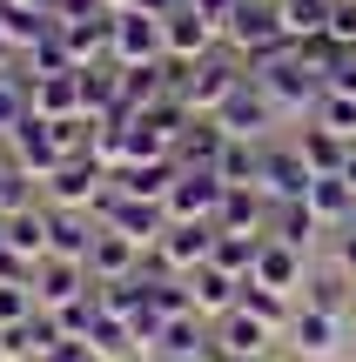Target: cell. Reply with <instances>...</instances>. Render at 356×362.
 <instances>
[{"instance_id":"6da1fadb","label":"cell","mask_w":356,"mask_h":362,"mask_svg":"<svg viewBox=\"0 0 356 362\" xmlns=\"http://www.w3.org/2000/svg\"><path fill=\"white\" fill-rule=\"evenodd\" d=\"M168 47V13H148V7H121L115 13V61L121 67H148L155 54Z\"/></svg>"},{"instance_id":"7a4b0ae2","label":"cell","mask_w":356,"mask_h":362,"mask_svg":"<svg viewBox=\"0 0 356 362\" xmlns=\"http://www.w3.org/2000/svg\"><path fill=\"white\" fill-rule=\"evenodd\" d=\"M229 202V181L215 175V168H182L175 175V188H168V221H209L215 208Z\"/></svg>"},{"instance_id":"3957f363","label":"cell","mask_w":356,"mask_h":362,"mask_svg":"<svg viewBox=\"0 0 356 362\" xmlns=\"http://www.w3.org/2000/svg\"><path fill=\"white\" fill-rule=\"evenodd\" d=\"M155 255L168 262V269H202V262L215 255V221H168Z\"/></svg>"},{"instance_id":"277c9868","label":"cell","mask_w":356,"mask_h":362,"mask_svg":"<svg viewBox=\"0 0 356 362\" xmlns=\"http://www.w3.org/2000/svg\"><path fill=\"white\" fill-rule=\"evenodd\" d=\"M7 141H13V155H21V175H27V168L54 175V168H61V155H67V148H61V128H54V121H40V115H27Z\"/></svg>"},{"instance_id":"5b68a950","label":"cell","mask_w":356,"mask_h":362,"mask_svg":"<svg viewBox=\"0 0 356 362\" xmlns=\"http://www.w3.org/2000/svg\"><path fill=\"white\" fill-rule=\"evenodd\" d=\"M309 74H316L309 61H296V54H276V61H263V74H255V81H263V94L282 107V115H289V107H303V101H309V88H316Z\"/></svg>"},{"instance_id":"8992f818","label":"cell","mask_w":356,"mask_h":362,"mask_svg":"<svg viewBox=\"0 0 356 362\" xmlns=\"http://www.w3.org/2000/svg\"><path fill=\"white\" fill-rule=\"evenodd\" d=\"M269 115H282V107L269 101L263 81L249 74V88H236V94H229V107H222V134H229V141H242V134H263Z\"/></svg>"},{"instance_id":"52a82bcc","label":"cell","mask_w":356,"mask_h":362,"mask_svg":"<svg viewBox=\"0 0 356 362\" xmlns=\"http://www.w3.org/2000/svg\"><path fill=\"white\" fill-rule=\"evenodd\" d=\"M236 288H242V275H229V269H215V262H202V269H188V302L195 309H209V315H229L236 309Z\"/></svg>"},{"instance_id":"ba28073f","label":"cell","mask_w":356,"mask_h":362,"mask_svg":"<svg viewBox=\"0 0 356 362\" xmlns=\"http://www.w3.org/2000/svg\"><path fill=\"white\" fill-rule=\"evenodd\" d=\"M249 282H263V288H276V296H289V288L303 282V248L263 242V255H255V275H249Z\"/></svg>"},{"instance_id":"9c48e42d","label":"cell","mask_w":356,"mask_h":362,"mask_svg":"<svg viewBox=\"0 0 356 362\" xmlns=\"http://www.w3.org/2000/svg\"><path fill=\"white\" fill-rule=\"evenodd\" d=\"M34 115L40 121L47 115H61V121L88 115V107H81V74H34Z\"/></svg>"},{"instance_id":"30bf717a","label":"cell","mask_w":356,"mask_h":362,"mask_svg":"<svg viewBox=\"0 0 356 362\" xmlns=\"http://www.w3.org/2000/svg\"><path fill=\"white\" fill-rule=\"evenodd\" d=\"M330 13H336V0H282L276 21H282V34H289V47H296V40H323L330 34Z\"/></svg>"},{"instance_id":"8fae6325","label":"cell","mask_w":356,"mask_h":362,"mask_svg":"<svg viewBox=\"0 0 356 362\" xmlns=\"http://www.w3.org/2000/svg\"><path fill=\"white\" fill-rule=\"evenodd\" d=\"M255 175H263V181H269V194H282V202H303V194H309V181H316V168H309L296 148H289V155H269Z\"/></svg>"},{"instance_id":"7c38bea8","label":"cell","mask_w":356,"mask_h":362,"mask_svg":"<svg viewBox=\"0 0 356 362\" xmlns=\"http://www.w3.org/2000/svg\"><path fill=\"white\" fill-rule=\"evenodd\" d=\"M236 88H242V67L236 61H209L202 81H188V115H195V107H229Z\"/></svg>"},{"instance_id":"4fadbf2b","label":"cell","mask_w":356,"mask_h":362,"mask_svg":"<svg viewBox=\"0 0 356 362\" xmlns=\"http://www.w3.org/2000/svg\"><path fill=\"white\" fill-rule=\"evenodd\" d=\"M101 161H61V168H54V202H61V208H74V202H94V194H101Z\"/></svg>"},{"instance_id":"5bb4252c","label":"cell","mask_w":356,"mask_h":362,"mask_svg":"<svg viewBox=\"0 0 356 362\" xmlns=\"http://www.w3.org/2000/svg\"><path fill=\"white\" fill-rule=\"evenodd\" d=\"M263 349H269V322L236 302V309L222 315V356H263Z\"/></svg>"},{"instance_id":"9a60e30c","label":"cell","mask_w":356,"mask_h":362,"mask_svg":"<svg viewBox=\"0 0 356 362\" xmlns=\"http://www.w3.org/2000/svg\"><path fill=\"white\" fill-rule=\"evenodd\" d=\"M81 282H88V262H67V255L40 262V302H47V309H61V302H81Z\"/></svg>"},{"instance_id":"2e32d148","label":"cell","mask_w":356,"mask_h":362,"mask_svg":"<svg viewBox=\"0 0 356 362\" xmlns=\"http://www.w3.org/2000/svg\"><path fill=\"white\" fill-rule=\"evenodd\" d=\"M128 269H134V242H128V235H115V228H101V235H94V248H88V275L128 282Z\"/></svg>"},{"instance_id":"e0dca14e","label":"cell","mask_w":356,"mask_h":362,"mask_svg":"<svg viewBox=\"0 0 356 362\" xmlns=\"http://www.w3.org/2000/svg\"><path fill=\"white\" fill-rule=\"evenodd\" d=\"M0 242H7L21 262H47V255H54V248H47V221H40V215H27V208L0 221Z\"/></svg>"},{"instance_id":"ac0fdd59","label":"cell","mask_w":356,"mask_h":362,"mask_svg":"<svg viewBox=\"0 0 356 362\" xmlns=\"http://www.w3.org/2000/svg\"><path fill=\"white\" fill-rule=\"evenodd\" d=\"M209 34H215V21H202L195 7H175L168 13V54H175V61H195V54L209 47Z\"/></svg>"},{"instance_id":"d6986e66","label":"cell","mask_w":356,"mask_h":362,"mask_svg":"<svg viewBox=\"0 0 356 362\" xmlns=\"http://www.w3.org/2000/svg\"><path fill=\"white\" fill-rule=\"evenodd\" d=\"M303 202H309V215H316V221H350L356 194H350V181H343V175H316Z\"/></svg>"},{"instance_id":"ffe728a7","label":"cell","mask_w":356,"mask_h":362,"mask_svg":"<svg viewBox=\"0 0 356 362\" xmlns=\"http://www.w3.org/2000/svg\"><path fill=\"white\" fill-rule=\"evenodd\" d=\"M296 155H303V161H309L316 175H343L350 148H343V134H330V128H309L303 141H296Z\"/></svg>"},{"instance_id":"44dd1931","label":"cell","mask_w":356,"mask_h":362,"mask_svg":"<svg viewBox=\"0 0 356 362\" xmlns=\"http://www.w3.org/2000/svg\"><path fill=\"white\" fill-rule=\"evenodd\" d=\"M336 322H343V315L303 309V315L289 322V336H296V349H303V356H330V349H336Z\"/></svg>"},{"instance_id":"7402d4cb","label":"cell","mask_w":356,"mask_h":362,"mask_svg":"<svg viewBox=\"0 0 356 362\" xmlns=\"http://www.w3.org/2000/svg\"><path fill=\"white\" fill-rule=\"evenodd\" d=\"M47 248H54V255H67V262H88L94 228H88L81 215H54V221H47Z\"/></svg>"},{"instance_id":"603a6c76","label":"cell","mask_w":356,"mask_h":362,"mask_svg":"<svg viewBox=\"0 0 356 362\" xmlns=\"http://www.w3.org/2000/svg\"><path fill=\"white\" fill-rule=\"evenodd\" d=\"M316 296H309V309H323V315H350L356 309V288H350V269H323L316 282Z\"/></svg>"},{"instance_id":"cb8c5ba5","label":"cell","mask_w":356,"mask_h":362,"mask_svg":"<svg viewBox=\"0 0 356 362\" xmlns=\"http://www.w3.org/2000/svg\"><path fill=\"white\" fill-rule=\"evenodd\" d=\"M316 228H323V221L309 215V202H282V215H276V242L309 248V242H316Z\"/></svg>"},{"instance_id":"d4e9b609","label":"cell","mask_w":356,"mask_h":362,"mask_svg":"<svg viewBox=\"0 0 356 362\" xmlns=\"http://www.w3.org/2000/svg\"><path fill=\"white\" fill-rule=\"evenodd\" d=\"M242 288H249V296H242V309H249V315H263L269 329L296 322V315H289V296H276V288H263V282H242Z\"/></svg>"},{"instance_id":"484cf974","label":"cell","mask_w":356,"mask_h":362,"mask_svg":"<svg viewBox=\"0 0 356 362\" xmlns=\"http://www.w3.org/2000/svg\"><path fill=\"white\" fill-rule=\"evenodd\" d=\"M161 349H168L175 362H182V356H202V329H195V315H175V322L161 329Z\"/></svg>"},{"instance_id":"4316f807","label":"cell","mask_w":356,"mask_h":362,"mask_svg":"<svg viewBox=\"0 0 356 362\" xmlns=\"http://www.w3.org/2000/svg\"><path fill=\"white\" fill-rule=\"evenodd\" d=\"M27 115H34V94H21V88H13L7 74H0V134H13V128H21Z\"/></svg>"},{"instance_id":"83f0119b","label":"cell","mask_w":356,"mask_h":362,"mask_svg":"<svg viewBox=\"0 0 356 362\" xmlns=\"http://www.w3.org/2000/svg\"><path fill=\"white\" fill-rule=\"evenodd\" d=\"M323 128H330V134H343V141H350V134H356V101H350V94H323Z\"/></svg>"},{"instance_id":"f1b7e54d","label":"cell","mask_w":356,"mask_h":362,"mask_svg":"<svg viewBox=\"0 0 356 362\" xmlns=\"http://www.w3.org/2000/svg\"><path fill=\"white\" fill-rule=\"evenodd\" d=\"M330 40L356 47V0H336V13H330Z\"/></svg>"},{"instance_id":"f546056e","label":"cell","mask_w":356,"mask_h":362,"mask_svg":"<svg viewBox=\"0 0 356 362\" xmlns=\"http://www.w3.org/2000/svg\"><path fill=\"white\" fill-rule=\"evenodd\" d=\"M27 296H21V282H0V322H27Z\"/></svg>"},{"instance_id":"4dcf8cb0","label":"cell","mask_w":356,"mask_h":362,"mask_svg":"<svg viewBox=\"0 0 356 362\" xmlns=\"http://www.w3.org/2000/svg\"><path fill=\"white\" fill-rule=\"evenodd\" d=\"M188 7H195L202 21H236V7H242V0H188Z\"/></svg>"},{"instance_id":"1f68e13d","label":"cell","mask_w":356,"mask_h":362,"mask_svg":"<svg viewBox=\"0 0 356 362\" xmlns=\"http://www.w3.org/2000/svg\"><path fill=\"white\" fill-rule=\"evenodd\" d=\"M336 262H343V269H350V275H356V228H350V235H343V248H336Z\"/></svg>"},{"instance_id":"d6a6232c","label":"cell","mask_w":356,"mask_h":362,"mask_svg":"<svg viewBox=\"0 0 356 362\" xmlns=\"http://www.w3.org/2000/svg\"><path fill=\"white\" fill-rule=\"evenodd\" d=\"M7 61H13V34L0 27V74H7Z\"/></svg>"},{"instance_id":"836d02e7","label":"cell","mask_w":356,"mask_h":362,"mask_svg":"<svg viewBox=\"0 0 356 362\" xmlns=\"http://www.w3.org/2000/svg\"><path fill=\"white\" fill-rule=\"evenodd\" d=\"M343 181H350V194H356V155H350V161H343Z\"/></svg>"},{"instance_id":"e575fe53","label":"cell","mask_w":356,"mask_h":362,"mask_svg":"<svg viewBox=\"0 0 356 362\" xmlns=\"http://www.w3.org/2000/svg\"><path fill=\"white\" fill-rule=\"evenodd\" d=\"M222 362H263V356H222Z\"/></svg>"},{"instance_id":"d590c367","label":"cell","mask_w":356,"mask_h":362,"mask_svg":"<svg viewBox=\"0 0 356 362\" xmlns=\"http://www.w3.org/2000/svg\"><path fill=\"white\" fill-rule=\"evenodd\" d=\"M81 362H108V356H94V349H88V356H81Z\"/></svg>"},{"instance_id":"8d00e7d4","label":"cell","mask_w":356,"mask_h":362,"mask_svg":"<svg viewBox=\"0 0 356 362\" xmlns=\"http://www.w3.org/2000/svg\"><path fill=\"white\" fill-rule=\"evenodd\" d=\"M182 362H202V356H182ZM215 362H222V356H215Z\"/></svg>"}]
</instances>
